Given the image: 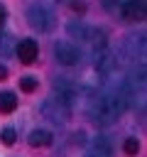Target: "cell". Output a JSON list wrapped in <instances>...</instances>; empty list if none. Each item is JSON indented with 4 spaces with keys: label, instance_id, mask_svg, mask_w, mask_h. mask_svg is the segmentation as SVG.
<instances>
[{
    "label": "cell",
    "instance_id": "6",
    "mask_svg": "<svg viewBox=\"0 0 147 157\" xmlns=\"http://www.w3.org/2000/svg\"><path fill=\"white\" fill-rule=\"evenodd\" d=\"M88 157H113V142L103 135L93 137V142L88 147Z\"/></svg>",
    "mask_w": 147,
    "mask_h": 157
},
{
    "label": "cell",
    "instance_id": "10",
    "mask_svg": "<svg viewBox=\"0 0 147 157\" xmlns=\"http://www.w3.org/2000/svg\"><path fill=\"white\" fill-rule=\"evenodd\" d=\"M17 108V98L12 91H2L0 93V113H12Z\"/></svg>",
    "mask_w": 147,
    "mask_h": 157
},
{
    "label": "cell",
    "instance_id": "2",
    "mask_svg": "<svg viewBox=\"0 0 147 157\" xmlns=\"http://www.w3.org/2000/svg\"><path fill=\"white\" fill-rule=\"evenodd\" d=\"M54 59H56L59 64H64V66H74V64H78L81 52H78V47H74L71 42H56V44H54Z\"/></svg>",
    "mask_w": 147,
    "mask_h": 157
},
{
    "label": "cell",
    "instance_id": "5",
    "mask_svg": "<svg viewBox=\"0 0 147 157\" xmlns=\"http://www.w3.org/2000/svg\"><path fill=\"white\" fill-rule=\"evenodd\" d=\"M76 96H78V91H76L74 83H69V81H56L54 83V98L59 103H64V105L71 108V103L76 101Z\"/></svg>",
    "mask_w": 147,
    "mask_h": 157
},
{
    "label": "cell",
    "instance_id": "3",
    "mask_svg": "<svg viewBox=\"0 0 147 157\" xmlns=\"http://www.w3.org/2000/svg\"><path fill=\"white\" fill-rule=\"evenodd\" d=\"M69 105H64V103H59L54 96L51 98H47L44 103H42V113H44V118L47 120H51V123H66V118H69Z\"/></svg>",
    "mask_w": 147,
    "mask_h": 157
},
{
    "label": "cell",
    "instance_id": "4",
    "mask_svg": "<svg viewBox=\"0 0 147 157\" xmlns=\"http://www.w3.org/2000/svg\"><path fill=\"white\" fill-rule=\"evenodd\" d=\"M120 15L127 22H140L145 20V0H123L120 2Z\"/></svg>",
    "mask_w": 147,
    "mask_h": 157
},
{
    "label": "cell",
    "instance_id": "11",
    "mask_svg": "<svg viewBox=\"0 0 147 157\" xmlns=\"http://www.w3.org/2000/svg\"><path fill=\"white\" fill-rule=\"evenodd\" d=\"M86 39H88L91 44L100 47V49L105 47V32H103V29H96V27H93V29H88V32H86Z\"/></svg>",
    "mask_w": 147,
    "mask_h": 157
},
{
    "label": "cell",
    "instance_id": "13",
    "mask_svg": "<svg viewBox=\"0 0 147 157\" xmlns=\"http://www.w3.org/2000/svg\"><path fill=\"white\" fill-rule=\"evenodd\" d=\"M20 88H22L24 93H32V91L37 88V78H34V76H22V78H20Z\"/></svg>",
    "mask_w": 147,
    "mask_h": 157
},
{
    "label": "cell",
    "instance_id": "1",
    "mask_svg": "<svg viewBox=\"0 0 147 157\" xmlns=\"http://www.w3.org/2000/svg\"><path fill=\"white\" fill-rule=\"evenodd\" d=\"M27 22H29L34 29H39V32H49V29L54 27V15H51V10L44 7V5H32V7L27 10Z\"/></svg>",
    "mask_w": 147,
    "mask_h": 157
},
{
    "label": "cell",
    "instance_id": "8",
    "mask_svg": "<svg viewBox=\"0 0 147 157\" xmlns=\"http://www.w3.org/2000/svg\"><path fill=\"white\" fill-rule=\"evenodd\" d=\"M27 142H29L32 147H47V145H51V132H49V130L37 128V130H32V132H29Z\"/></svg>",
    "mask_w": 147,
    "mask_h": 157
},
{
    "label": "cell",
    "instance_id": "17",
    "mask_svg": "<svg viewBox=\"0 0 147 157\" xmlns=\"http://www.w3.org/2000/svg\"><path fill=\"white\" fill-rule=\"evenodd\" d=\"M120 2H123V0H103V7H105V10H115V5L120 7Z\"/></svg>",
    "mask_w": 147,
    "mask_h": 157
},
{
    "label": "cell",
    "instance_id": "7",
    "mask_svg": "<svg viewBox=\"0 0 147 157\" xmlns=\"http://www.w3.org/2000/svg\"><path fill=\"white\" fill-rule=\"evenodd\" d=\"M37 54H39V47H37L34 39H22L17 44V56H20L22 64H32L37 59Z\"/></svg>",
    "mask_w": 147,
    "mask_h": 157
},
{
    "label": "cell",
    "instance_id": "19",
    "mask_svg": "<svg viewBox=\"0 0 147 157\" xmlns=\"http://www.w3.org/2000/svg\"><path fill=\"white\" fill-rule=\"evenodd\" d=\"M5 17H7V10L0 5V27H2V22H5Z\"/></svg>",
    "mask_w": 147,
    "mask_h": 157
},
{
    "label": "cell",
    "instance_id": "16",
    "mask_svg": "<svg viewBox=\"0 0 147 157\" xmlns=\"http://www.w3.org/2000/svg\"><path fill=\"white\" fill-rule=\"evenodd\" d=\"M7 54H10V37L0 34V56H7Z\"/></svg>",
    "mask_w": 147,
    "mask_h": 157
},
{
    "label": "cell",
    "instance_id": "14",
    "mask_svg": "<svg viewBox=\"0 0 147 157\" xmlns=\"http://www.w3.org/2000/svg\"><path fill=\"white\" fill-rule=\"evenodd\" d=\"M123 150H125V155H137V152H140V142H137V137H127V140L123 142Z\"/></svg>",
    "mask_w": 147,
    "mask_h": 157
},
{
    "label": "cell",
    "instance_id": "15",
    "mask_svg": "<svg viewBox=\"0 0 147 157\" xmlns=\"http://www.w3.org/2000/svg\"><path fill=\"white\" fill-rule=\"evenodd\" d=\"M0 140H2L5 145H15V140H17V132H15V128H5V130L0 132Z\"/></svg>",
    "mask_w": 147,
    "mask_h": 157
},
{
    "label": "cell",
    "instance_id": "18",
    "mask_svg": "<svg viewBox=\"0 0 147 157\" xmlns=\"http://www.w3.org/2000/svg\"><path fill=\"white\" fill-rule=\"evenodd\" d=\"M7 74H10V71H7V66H5V64H0V81H5V78H7Z\"/></svg>",
    "mask_w": 147,
    "mask_h": 157
},
{
    "label": "cell",
    "instance_id": "9",
    "mask_svg": "<svg viewBox=\"0 0 147 157\" xmlns=\"http://www.w3.org/2000/svg\"><path fill=\"white\" fill-rule=\"evenodd\" d=\"M113 64H115V61H113V54L103 47L100 54H96V69H98V71H110Z\"/></svg>",
    "mask_w": 147,
    "mask_h": 157
},
{
    "label": "cell",
    "instance_id": "12",
    "mask_svg": "<svg viewBox=\"0 0 147 157\" xmlns=\"http://www.w3.org/2000/svg\"><path fill=\"white\" fill-rule=\"evenodd\" d=\"M69 32H71L74 37H78V39H86L88 27H86V25H81V22H71V25H69Z\"/></svg>",
    "mask_w": 147,
    "mask_h": 157
}]
</instances>
